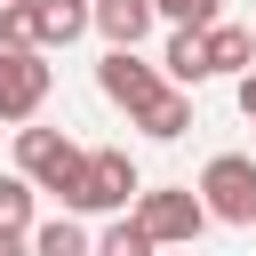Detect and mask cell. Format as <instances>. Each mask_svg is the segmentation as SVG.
<instances>
[{"label":"cell","instance_id":"cell-1","mask_svg":"<svg viewBox=\"0 0 256 256\" xmlns=\"http://www.w3.org/2000/svg\"><path fill=\"white\" fill-rule=\"evenodd\" d=\"M136 184H144V176H136V160H128L120 144H96V152L80 160V184H72V200H64V208H72V216H120V208L136 200Z\"/></svg>","mask_w":256,"mask_h":256},{"label":"cell","instance_id":"cell-2","mask_svg":"<svg viewBox=\"0 0 256 256\" xmlns=\"http://www.w3.org/2000/svg\"><path fill=\"white\" fill-rule=\"evenodd\" d=\"M80 144L64 136V128H16V176H32V192H56V200H72V184H80Z\"/></svg>","mask_w":256,"mask_h":256},{"label":"cell","instance_id":"cell-3","mask_svg":"<svg viewBox=\"0 0 256 256\" xmlns=\"http://www.w3.org/2000/svg\"><path fill=\"white\" fill-rule=\"evenodd\" d=\"M192 192H200L208 224H256V160L248 152H216Z\"/></svg>","mask_w":256,"mask_h":256},{"label":"cell","instance_id":"cell-4","mask_svg":"<svg viewBox=\"0 0 256 256\" xmlns=\"http://www.w3.org/2000/svg\"><path fill=\"white\" fill-rule=\"evenodd\" d=\"M136 224H144L160 248H192V240L208 232V208H200V192H192V184H160V192H144V184H136Z\"/></svg>","mask_w":256,"mask_h":256},{"label":"cell","instance_id":"cell-5","mask_svg":"<svg viewBox=\"0 0 256 256\" xmlns=\"http://www.w3.org/2000/svg\"><path fill=\"white\" fill-rule=\"evenodd\" d=\"M56 72H48V48H0V120H32L48 104Z\"/></svg>","mask_w":256,"mask_h":256},{"label":"cell","instance_id":"cell-6","mask_svg":"<svg viewBox=\"0 0 256 256\" xmlns=\"http://www.w3.org/2000/svg\"><path fill=\"white\" fill-rule=\"evenodd\" d=\"M96 88L120 104V112H136L144 96H160L168 80H160V64H144L136 48H104V64H96Z\"/></svg>","mask_w":256,"mask_h":256},{"label":"cell","instance_id":"cell-7","mask_svg":"<svg viewBox=\"0 0 256 256\" xmlns=\"http://www.w3.org/2000/svg\"><path fill=\"white\" fill-rule=\"evenodd\" d=\"M24 24H32V48H72L88 32V0H24Z\"/></svg>","mask_w":256,"mask_h":256},{"label":"cell","instance_id":"cell-8","mask_svg":"<svg viewBox=\"0 0 256 256\" xmlns=\"http://www.w3.org/2000/svg\"><path fill=\"white\" fill-rule=\"evenodd\" d=\"M152 24H160V16H152V0H88V32H104L112 48H136Z\"/></svg>","mask_w":256,"mask_h":256},{"label":"cell","instance_id":"cell-9","mask_svg":"<svg viewBox=\"0 0 256 256\" xmlns=\"http://www.w3.org/2000/svg\"><path fill=\"white\" fill-rule=\"evenodd\" d=\"M160 80H168V88H200V80H216V72H208V40H200L192 24L168 32V48H160Z\"/></svg>","mask_w":256,"mask_h":256},{"label":"cell","instance_id":"cell-10","mask_svg":"<svg viewBox=\"0 0 256 256\" xmlns=\"http://www.w3.org/2000/svg\"><path fill=\"white\" fill-rule=\"evenodd\" d=\"M144 136H160V144H176L184 128H192V88H160V96H144L136 112H128Z\"/></svg>","mask_w":256,"mask_h":256},{"label":"cell","instance_id":"cell-11","mask_svg":"<svg viewBox=\"0 0 256 256\" xmlns=\"http://www.w3.org/2000/svg\"><path fill=\"white\" fill-rule=\"evenodd\" d=\"M200 40H208V72H248L256 64V32L248 24H224L216 16V24H200Z\"/></svg>","mask_w":256,"mask_h":256},{"label":"cell","instance_id":"cell-12","mask_svg":"<svg viewBox=\"0 0 256 256\" xmlns=\"http://www.w3.org/2000/svg\"><path fill=\"white\" fill-rule=\"evenodd\" d=\"M24 240H32V256H88V232H80V216H72V208H64L56 224H32Z\"/></svg>","mask_w":256,"mask_h":256},{"label":"cell","instance_id":"cell-13","mask_svg":"<svg viewBox=\"0 0 256 256\" xmlns=\"http://www.w3.org/2000/svg\"><path fill=\"white\" fill-rule=\"evenodd\" d=\"M88 256H160V240L136 216H120V224H104V240H88Z\"/></svg>","mask_w":256,"mask_h":256},{"label":"cell","instance_id":"cell-14","mask_svg":"<svg viewBox=\"0 0 256 256\" xmlns=\"http://www.w3.org/2000/svg\"><path fill=\"white\" fill-rule=\"evenodd\" d=\"M0 232H32V176H0Z\"/></svg>","mask_w":256,"mask_h":256},{"label":"cell","instance_id":"cell-15","mask_svg":"<svg viewBox=\"0 0 256 256\" xmlns=\"http://www.w3.org/2000/svg\"><path fill=\"white\" fill-rule=\"evenodd\" d=\"M216 8H224V0H152V16H160V24H192V32H200V24H216Z\"/></svg>","mask_w":256,"mask_h":256},{"label":"cell","instance_id":"cell-16","mask_svg":"<svg viewBox=\"0 0 256 256\" xmlns=\"http://www.w3.org/2000/svg\"><path fill=\"white\" fill-rule=\"evenodd\" d=\"M232 80H240V112L256 120V64H248V72H232Z\"/></svg>","mask_w":256,"mask_h":256},{"label":"cell","instance_id":"cell-17","mask_svg":"<svg viewBox=\"0 0 256 256\" xmlns=\"http://www.w3.org/2000/svg\"><path fill=\"white\" fill-rule=\"evenodd\" d=\"M0 256H32V240L24 232H0Z\"/></svg>","mask_w":256,"mask_h":256},{"label":"cell","instance_id":"cell-18","mask_svg":"<svg viewBox=\"0 0 256 256\" xmlns=\"http://www.w3.org/2000/svg\"><path fill=\"white\" fill-rule=\"evenodd\" d=\"M248 32H256V16H248Z\"/></svg>","mask_w":256,"mask_h":256}]
</instances>
